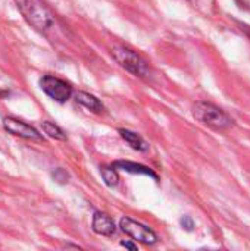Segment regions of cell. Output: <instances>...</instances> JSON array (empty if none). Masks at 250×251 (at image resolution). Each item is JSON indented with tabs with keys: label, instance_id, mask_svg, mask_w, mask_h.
<instances>
[{
	"label": "cell",
	"instance_id": "obj_1",
	"mask_svg": "<svg viewBox=\"0 0 250 251\" xmlns=\"http://www.w3.org/2000/svg\"><path fill=\"white\" fill-rule=\"evenodd\" d=\"M22 18L35 29L44 31L55 22L52 12L43 0H13Z\"/></svg>",
	"mask_w": 250,
	"mask_h": 251
},
{
	"label": "cell",
	"instance_id": "obj_2",
	"mask_svg": "<svg viewBox=\"0 0 250 251\" xmlns=\"http://www.w3.org/2000/svg\"><path fill=\"white\" fill-rule=\"evenodd\" d=\"M193 116L203 125L215 129L225 131L234 125V121L220 107L208 101H197L193 106Z\"/></svg>",
	"mask_w": 250,
	"mask_h": 251
},
{
	"label": "cell",
	"instance_id": "obj_3",
	"mask_svg": "<svg viewBox=\"0 0 250 251\" xmlns=\"http://www.w3.org/2000/svg\"><path fill=\"white\" fill-rule=\"evenodd\" d=\"M115 60L125 68L128 72H131L136 76L140 78H147L150 75V68L147 65V62L136 51L127 49V47H115L112 51Z\"/></svg>",
	"mask_w": 250,
	"mask_h": 251
},
{
	"label": "cell",
	"instance_id": "obj_4",
	"mask_svg": "<svg viewBox=\"0 0 250 251\" xmlns=\"http://www.w3.org/2000/svg\"><path fill=\"white\" fill-rule=\"evenodd\" d=\"M119 228L122 229V232H124L125 235H128V237L133 238L134 241L143 243V244H146V246H153V244H156V241H158L156 234H155L150 228L144 226V225L140 224V222L133 221L131 218H122L121 222H119Z\"/></svg>",
	"mask_w": 250,
	"mask_h": 251
},
{
	"label": "cell",
	"instance_id": "obj_5",
	"mask_svg": "<svg viewBox=\"0 0 250 251\" xmlns=\"http://www.w3.org/2000/svg\"><path fill=\"white\" fill-rule=\"evenodd\" d=\"M40 85H41V90L50 99H53L55 101H59V103H65L72 96V87L68 82L62 81L56 76H52V75L43 76L40 81Z\"/></svg>",
	"mask_w": 250,
	"mask_h": 251
},
{
	"label": "cell",
	"instance_id": "obj_6",
	"mask_svg": "<svg viewBox=\"0 0 250 251\" xmlns=\"http://www.w3.org/2000/svg\"><path fill=\"white\" fill-rule=\"evenodd\" d=\"M3 128L12 134V135H16V137H21V138H27V140H32V141H43V135L31 125L16 119V118H6L3 121Z\"/></svg>",
	"mask_w": 250,
	"mask_h": 251
},
{
	"label": "cell",
	"instance_id": "obj_7",
	"mask_svg": "<svg viewBox=\"0 0 250 251\" xmlns=\"http://www.w3.org/2000/svg\"><path fill=\"white\" fill-rule=\"evenodd\" d=\"M91 226L97 235H103V237H112L116 232V226H115L113 219L109 215L102 213V212L94 213Z\"/></svg>",
	"mask_w": 250,
	"mask_h": 251
},
{
	"label": "cell",
	"instance_id": "obj_8",
	"mask_svg": "<svg viewBox=\"0 0 250 251\" xmlns=\"http://www.w3.org/2000/svg\"><path fill=\"white\" fill-rule=\"evenodd\" d=\"M113 166L118 168V169H122V171H125V172L136 174V175H146V176H150V178H153L155 181H158V175H156L150 168H147V166H144V165L119 160V162H115Z\"/></svg>",
	"mask_w": 250,
	"mask_h": 251
},
{
	"label": "cell",
	"instance_id": "obj_9",
	"mask_svg": "<svg viewBox=\"0 0 250 251\" xmlns=\"http://www.w3.org/2000/svg\"><path fill=\"white\" fill-rule=\"evenodd\" d=\"M75 101L83 104L84 107H87L88 110H93V112H102L103 106L102 103L99 101L97 97H94L93 94L90 93H84V91H78L75 93Z\"/></svg>",
	"mask_w": 250,
	"mask_h": 251
},
{
	"label": "cell",
	"instance_id": "obj_10",
	"mask_svg": "<svg viewBox=\"0 0 250 251\" xmlns=\"http://www.w3.org/2000/svg\"><path fill=\"white\" fill-rule=\"evenodd\" d=\"M119 134L134 150H137V151H147L149 144L139 134H136L133 131H128V129H119Z\"/></svg>",
	"mask_w": 250,
	"mask_h": 251
},
{
	"label": "cell",
	"instance_id": "obj_11",
	"mask_svg": "<svg viewBox=\"0 0 250 251\" xmlns=\"http://www.w3.org/2000/svg\"><path fill=\"white\" fill-rule=\"evenodd\" d=\"M41 128H43L44 134H46V135H49L50 138L60 140V141H65V140H66L65 132H63L57 125H55V124H52V122H49V121L41 122Z\"/></svg>",
	"mask_w": 250,
	"mask_h": 251
},
{
	"label": "cell",
	"instance_id": "obj_12",
	"mask_svg": "<svg viewBox=\"0 0 250 251\" xmlns=\"http://www.w3.org/2000/svg\"><path fill=\"white\" fill-rule=\"evenodd\" d=\"M100 175H102L105 184H106L108 187H111V188L116 187L118 182H119V176H118V174H116V171H115V166H112V168H109V166H102V168H100Z\"/></svg>",
	"mask_w": 250,
	"mask_h": 251
},
{
	"label": "cell",
	"instance_id": "obj_13",
	"mask_svg": "<svg viewBox=\"0 0 250 251\" xmlns=\"http://www.w3.org/2000/svg\"><path fill=\"white\" fill-rule=\"evenodd\" d=\"M52 176L55 178V181H57L59 184H65V182H68V174L63 171V169H56L53 174H52Z\"/></svg>",
	"mask_w": 250,
	"mask_h": 251
},
{
	"label": "cell",
	"instance_id": "obj_14",
	"mask_svg": "<svg viewBox=\"0 0 250 251\" xmlns=\"http://www.w3.org/2000/svg\"><path fill=\"white\" fill-rule=\"evenodd\" d=\"M181 225H183V228H186L187 231H192V229L194 228V224H193V221H192L190 216H184V218L181 219Z\"/></svg>",
	"mask_w": 250,
	"mask_h": 251
},
{
	"label": "cell",
	"instance_id": "obj_15",
	"mask_svg": "<svg viewBox=\"0 0 250 251\" xmlns=\"http://www.w3.org/2000/svg\"><path fill=\"white\" fill-rule=\"evenodd\" d=\"M121 246H124V247H127V249H130V250L133 251L137 250V246H134V244H131V243H127V241H122Z\"/></svg>",
	"mask_w": 250,
	"mask_h": 251
}]
</instances>
